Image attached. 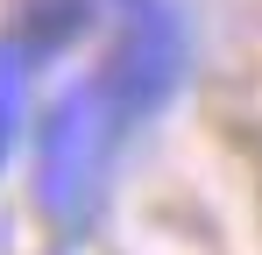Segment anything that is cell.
<instances>
[{
	"instance_id": "6da1fadb",
	"label": "cell",
	"mask_w": 262,
	"mask_h": 255,
	"mask_svg": "<svg viewBox=\"0 0 262 255\" xmlns=\"http://www.w3.org/2000/svg\"><path fill=\"white\" fill-rule=\"evenodd\" d=\"M177 64H184L177 14L163 0H128L99 42V64L85 71V85H71L43 128V206L64 227H78L92 213L114 156L156 114V99L177 85Z\"/></svg>"
}]
</instances>
